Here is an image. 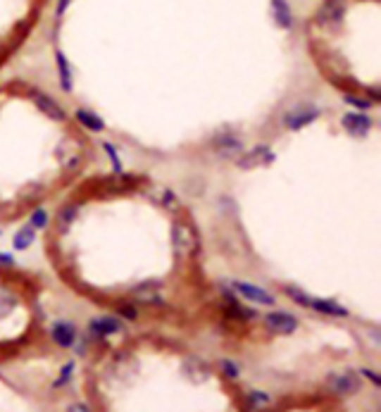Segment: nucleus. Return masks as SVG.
Here are the masks:
<instances>
[{"label":"nucleus","mask_w":381,"mask_h":412,"mask_svg":"<svg viewBox=\"0 0 381 412\" xmlns=\"http://www.w3.org/2000/svg\"><path fill=\"white\" fill-rule=\"evenodd\" d=\"M346 124H348V127H353L351 131H360L362 127H367V120L362 115H348Z\"/></svg>","instance_id":"1a4fd4ad"},{"label":"nucleus","mask_w":381,"mask_h":412,"mask_svg":"<svg viewBox=\"0 0 381 412\" xmlns=\"http://www.w3.org/2000/svg\"><path fill=\"white\" fill-rule=\"evenodd\" d=\"M67 3H70V0H60V8H58V10H60V12L65 10V8H67Z\"/></svg>","instance_id":"f8f14e48"},{"label":"nucleus","mask_w":381,"mask_h":412,"mask_svg":"<svg viewBox=\"0 0 381 412\" xmlns=\"http://www.w3.org/2000/svg\"><path fill=\"white\" fill-rule=\"evenodd\" d=\"M120 329V322L112 320V317H105V320H93L91 322V332L93 334H115Z\"/></svg>","instance_id":"0eeeda50"},{"label":"nucleus","mask_w":381,"mask_h":412,"mask_svg":"<svg viewBox=\"0 0 381 412\" xmlns=\"http://www.w3.org/2000/svg\"><path fill=\"white\" fill-rule=\"evenodd\" d=\"M274 15H277L279 24H284V27H289L291 24V12H289V5H286L284 0H274Z\"/></svg>","instance_id":"6e6552de"},{"label":"nucleus","mask_w":381,"mask_h":412,"mask_svg":"<svg viewBox=\"0 0 381 412\" xmlns=\"http://www.w3.org/2000/svg\"><path fill=\"white\" fill-rule=\"evenodd\" d=\"M241 151V141L236 139L234 134H224L220 141H217V153L229 155V153H239Z\"/></svg>","instance_id":"423d86ee"},{"label":"nucleus","mask_w":381,"mask_h":412,"mask_svg":"<svg viewBox=\"0 0 381 412\" xmlns=\"http://www.w3.org/2000/svg\"><path fill=\"white\" fill-rule=\"evenodd\" d=\"M58 62H60V74H62V84L70 86V70H67V62L62 55H58Z\"/></svg>","instance_id":"9d476101"},{"label":"nucleus","mask_w":381,"mask_h":412,"mask_svg":"<svg viewBox=\"0 0 381 412\" xmlns=\"http://www.w3.org/2000/svg\"><path fill=\"white\" fill-rule=\"evenodd\" d=\"M315 115H317V110L312 108V105H298V108H293L289 115L284 117V124L286 127H301V124L310 122Z\"/></svg>","instance_id":"20e7f679"},{"label":"nucleus","mask_w":381,"mask_h":412,"mask_svg":"<svg viewBox=\"0 0 381 412\" xmlns=\"http://www.w3.org/2000/svg\"><path fill=\"white\" fill-rule=\"evenodd\" d=\"M265 324L277 334H291L296 329V320L286 312H272V315L265 317Z\"/></svg>","instance_id":"f03ea898"},{"label":"nucleus","mask_w":381,"mask_h":412,"mask_svg":"<svg viewBox=\"0 0 381 412\" xmlns=\"http://www.w3.org/2000/svg\"><path fill=\"white\" fill-rule=\"evenodd\" d=\"M234 289L241 293L243 298H248V301H255V303H265V305H272L274 298L270 296L267 291L258 289V286L253 284H246V282H234Z\"/></svg>","instance_id":"7ed1b4c3"},{"label":"nucleus","mask_w":381,"mask_h":412,"mask_svg":"<svg viewBox=\"0 0 381 412\" xmlns=\"http://www.w3.org/2000/svg\"><path fill=\"white\" fill-rule=\"evenodd\" d=\"M70 412H89V410H86L84 405H72V408H70Z\"/></svg>","instance_id":"9b49d317"},{"label":"nucleus","mask_w":381,"mask_h":412,"mask_svg":"<svg viewBox=\"0 0 381 412\" xmlns=\"http://www.w3.org/2000/svg\"><path fill=\"white\" fill-rule=\"evenodd\" d=\"M53 339L58 341V346L70 348L72 343L77 341V329H74V324L70 322H58L53 327Z\"/></svg>","instance_id":"39448f33"},{"label":"nucleus","mask_w":381,"mask_h":412,"mask_svg":"<svg viewBox=\"0 0 381 412\" xmlns=\"http://www.w3.org/2000/svg\"><path fill=\"white\" fill-rule=\"evenodd\" d=\"M358 386H360V379L351 372L334 374V377L329 379V389L334 393H339V396H351V393L358 391Z\"/></svg>","instance_id":"f257e3e1"}]
</instances>
